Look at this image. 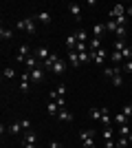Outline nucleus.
Here are the masks:
<instances>
[{"label":"nucleus","mask_w":132,"mask_h":148,"mask_svg":"<svg viewBox=\"0 0 132 148\" xmlns=\"http://www.w3.org/2000/svg\"><path fill=\"white\" fill-rule=\"evenodd\" d=\"M126 49V42H123V40H117V42H114V51H123Z\"/></svg>","instance_id":"35"},{"label":"nucleus","mask_w":132,"mask_h":148,"mask_svg":"<svg viewBox=\"0 0 132 148\" xmlns=\"http://www.w3.org/2000/svg\"><path fill=\"white\" fill-rule=\"evenodd\" d=\"M68 13L73 16V18H77V20L82 18V9H79V5H77V2H70V5H68Z\"/></svg>","instance_id":"11"},{"label":"nucleus","mask_w":132,"mask_h":148,"mask_svg":"<svg viewBox=\"0 0 132 148\" xmlns=\"http://www.w3.org/2000/svg\"><path fill=\"white\" fill-rule=\"evenodd\" d=\"M24 144H35V133L24 130Z\"/></svg>","instance_id":"25"},{"label":"nucleus","mask_w":132,"mask_h":148,"mask_svg":"<svg viewBox=\"0 0 132 148\" xmlns=\"http://www.w3.org/2000/svg\"><path fill=\"white\" fill-rule=\"evenodd\" d=\"M0 38H2V40H11V38H13V31L7 29V27H2V29H0Z\"/></svg>","instance_id":"20"},{"label":"nucleus","mask_w":132,"mask_h":148,"mask_svg":"<svg viewBox=\"0 0 132 148\" xmlns=\"http://www.w3.org/2000/svg\"><path fill=\"white\" fill-rule=\"evenodd\" d=\"M119 73H123V69H119V66H106L104 69V75L110 77V80H112L114 75H119Z\"/></svg>","instance_id":"9"},{"label":"nucleus","mask_w":132,"mask_h":148,"mask_svg":"<svg viewBox=\"0 0 132 148\" xmlns=\"http://www.w3.org/2000/svg\"><path fill=\"white\" fill-rule=\"evenodd\" d=\"M117 133H119L121 137H128V135L132 133V128L128 126V124H123V126H119V128H117Z\"/></svg>","instance_id":"22"},{"label":"nucleus","mask_w":132,"mask_h":148,"mask_svg":"<svg viewBox=\"0 0 132 148\" xmlns=\"http://www.w3.org/2000/svg\"><path fill=\"white\" fill-rule=\"evenodd\" d=\"M51 148H64L62 144H57V142H51Z\"/></svg>","instance_id":"41"},{"label":"nucleus","mask_w":132,"mask_h":148,"mask_svg":"<svg viewBox=\"0 0 132 148\" xmlns=\"http://www.w3.org/2000/svg\"><path fill=\"white\" fill-rule=\"evenodd\" d=\"M121 113H123V115H128V117L132 119V104H126L123 108H121Z\"/></svg>","instance_id":"33"},{"label":"nucleus","mask_w":132,"mask_h":148,"mask_svg":"<svg viewBox=\"0 0 132 148\" xmlns=\"http://www.w3.org/2000/svg\"><path fill=\"white\" fill-rule=\"evenodd\" d=\"M75 38H77V42H84V44H88V42H90V38H88V33H86V31H77V33H75Z\"/></svg>","instance_id":"17"},{"label":"nucleus","mask_w":132,"mask_h":148,"mask_svg":"<svg viewBox=\"0 0 132 148\" xmlns=\"http://www.w3.org/2000/svg\"><path fill=\"white\" fill-rule=\"evenodd\" d=\"M99 49H101V40H99V38H90V42H88V51L95 53V51H99Z\"/></svg>","instance_id":"12"},{"label":"nucleus","mask_w":132,"mask_h":148,"mask_svg":"<svg viewBox=\"0 0 132 148\" xmlns=\"http://www.w3.org/2000/svg\"><path fill=\"white\" fill-rule=\"evenodd\" d=\"M101 137H104V142H106V148H114V142H112V130L106 128L104 133H101Z\"/></svg>","instance_id":"10"},{"label":"nucleus","mask_w":132,"mask_h":148,"mask_svg":"<svg viewBox=\"0 0 132 148\" xmlns=\"http://www.w3.org/2000/svg\"><path fill=\"white\" fill-rule=\"evenodd\" d=\"M93 56V62L95 64H104L106 62V58H108V51L106 49H99V51H95V53H90Z\"/></svg>","instance_id":"5"},{"label":"nucleus","mask_w":132,"mask_h":148,"mask_svg":"<svg viewBox=\"0 0 132 148\" xmlns=\"http://www.w3.org/2000/svg\"><path fill=\"white\" fill-rule=\"evenodd\" d=\"M33 56L38 58L40 62H44V60H49V58H51V51L46 49V47H38V49H35V53H33Z\"/></svg>","instance_id":"6"},{"label":"nucleus","mask_w":132,"mask_h":148,"mask_svg":"<svg viewBox=\"0 0 132 148\" xmlns=\"http://www.w3.org/2000/svg\"><path fill=\"white\" fill-rule=\"evenodd\" d=\"M88 115H90V119H101V115H104V113H101V108H90V111H88Z\"/></svg>","instance_id":"24"},{"label":"nucleus","mask_w":132,"mask_h":148,"mask_svg":"<svg viewBox=\"0 0 132 148\" xmlns=\"http://www.w3.org/2000/svg\"><path fill=\"white\" fill-rule=\"evenodd\" d=\"M57 119H62V122H73V113H68L66 108H60V111H57Z\"/></svg>","instance_id":"13"},{"label":"nucleus","mask_w":132,"mask_h":148,"mask_svg":"<svg viewBox=\"0 0 132 148\" xmlns=\"http://www.w3.org/2000/svg\"><path fill=\"white\" fill-rule=\"evenodd\" d=\"M114 33H117V40H123V36H126V27H119Z\"/></svg>","instance_id":"34"},{"label":"nucleus","mask_w":132,"mask_h":148,"mask_svg":"<svg viewBox=\"0 0 132 148\" xmlns=\"http://www.w3.org/2000/svg\"><path fill=\"white\" fill-rule=\"evenodd\" d=\"M126 16H128V18H132V5L128 7V11H126Z\"/></svg>","instance_id":"43"},{"label":"nucleus","mask_w":132,"mask_h":148,"mask_svg":"<svg viewBox=\"0 0 132 148\" xmlns=\"http://www.w3.org/2000/svg\"><path fill=\"white\" fill-rule=\"evenodd\" d=\"M20 124H22V130H29V128H31V122H29V119H22Z\"/></svg>","instance_id":"40"},{"label":"nucleus","mask_w":132,"mask_h":148,"mask_svg":"<svg viewBox=\"0 0 132 148\" xmlns=\"http://www.w3.org/2000/svg\"><path fill=\"white\" fill-rule=\"evenodd\" d=\"M22 148H38L35 144H22Z\"/></svg>","instance_id":"42"},{"label":"nucleus","mask_w":132,"mask_h":148,"mask_svg":"<svg viewBox=\"0 0 132 148\" xmlns=\"http://www.w3.org/2000/svg\"><path fill=\"white\" fill-rule=\"evenodd\" d=\"M68 64L73 69L82 66V62H79V53H75V51H68Z\"/></svg>","instance_id":"8"},{"label":"nucleus","mask_w":132,"mask_h":148,"mask_svg":"<svg viewBox=\"0 0 132 148\" xmlns=\"http://www.w3.org/2000/svg\"><path fill=\"white\" fill-rule=\"evenodd\" d=\"M128 139H130V142H132V133H130V135H128Z\"/></svg>","instance_id":"44"},{"label":"nucleus","mask_w":132,"mask_h":148,"mask_svg":"<svg viewBox=\"0 0 132 148\" xmlns=\"http://www.w3.org/2000/svg\"><path fill=\"white\" fill-rule=\"evenodd\" d=\"M79 139L84 148H95V133L93 130H79Z\"/></svg>","instance_id":"2"},{"label":"nucleus","mask_w":132,"mask_h":148,"mask_svg":"<svg viewBox=\"0 0 132 148\" xmlns=\"http://www.w3.org/2000/svg\"><path fill=\"white\" fill-rule=\"evenodd\" d=\"M79 62H82V64H88V62H93V56H90V51H84V53H79Z\"/></svg>","instance_id":"23"},{"label":"nucleus","mask_w":132,"mask_h":148,"mask_svg":"<svg viewBox=\"0 0 132 148\" xmlns=\"http://www.w3.org/2000/svg\"><path fill=\"white\" fill-rule=\"evenodd\" d=\"M126 11H128V7L126 5H114L112 9H110V20H117V18H121V16H126Z\"/></svg>","instance_id":"3"},{"label":"nucleus","mask_w":132,"mask_h":148,"mask_svg":"<svg viewBox=\"0 0 132 148\" xmlns=\"http://www.w3.org/2000/svg\"><path fill=\"white\" fill-rule=\"evenodd\" d=\"M55 102H57V106H60V108H66V99H64V97H57Z\"/></svg>","instance_id":"39"},{"label":"nucleus","mask_w":132,"mask_h":148,"mask_svg":"<svg viewBox=\"0 0 132 148\" xmlns=\"http://www.w3.org/2000/svg\"><path fill=\"white\" fill-rule=\"evenodd\" d=\"M101 113H104V115H101V122L108 126V124H110V111H108V108H101Z\"/></svg>","instance_id":"29"},{"label":"nucleus","mask_w":132,"mask_h":148,"mask_svg":"<svg viewBox=\"0 0 132 148\" xmlns=\"http://www.w3.org/2000/svg\"><path fill=\"white\" fill-rule=\"evenodd\" d=\"M64 71H66V62H64V60H57L55 66H53V73H55V75H64Z\"/></svg>","instance_id":"14"},{"label":"nucleus","mask_w":132,"mask_h":148,"mask_svg":"<svg viewBox=\"0 0 132 148\" xmlns=\"http://www.w3.org/2000/svg\"><path fill=\"white\" fill-rule=\"evenodd\" d=\"M121 56H123V60L130 62V60H132V47H128V44H126V49L121 51Z\"/></svg>","instance_id":"28"},{"label":"nucleus","mask_w":132,"mask_h":148,"mask_svg":"<svg viewBox=\"0 0 132 148\" xmlns=\"http://www.w3.org/2000/svg\"><path fill=\"white\" fill-rule=\"evenodd\" d=\"M110 60H112L114 64H119V62L123 60V56H121V51H112V53H110Z\"/></svg>","instance_id":"27"},{"label":"nucleus","mask_w":132,"mask_h":148,"mask_svg":"<svg viewBox=\"0 0 132 148\" xmlns=\"http://www.w3.org/2000/svg\"><path fill=\"white\" fill-rule=\"evenodd\" d=\"M57 111H60L57 102H49V106H46V113H49V115H57Z\"/></svg>","instance_id":"21"},{"label":"nucleus","mask_w":132,"mask_h":148,"mask_svg":"<svg viewBox=\"0 0 132 148\" xmlns=\"http://www.w3.org/2000/svg\"><path fill=\"white\" fill-rule=\"evenodd\" d=\"M2 77H16V69H11V66H7V69H2Z\"/></svg>","instance_id":"26"},{"label":"nucleus","mask_w":132,"mask_h":148,"mask_svg":"<svg viewBox=\"0 0 132 148\" xmlns=\"http://www.w3.org/2000/svg\"><path fill=\"white\" fill-rule=\"evenodd\" d=\"M117 29H119V25H117L114 20H108V25H106V31H112V33H114Z\"/></svg>","instance_id":"30"},{"label":"nucleus","mask_w":132,"mask_h":148,"mask_svg":"<svg viewBox=\"0 0 132 148\" xmlns=\"http://www.w3.org/2000/svg\"><path fill=\"white\" fill-rule=\"evenodd\" d=\"M20 130H22V124H20V122H13L11 126H9V130H7V133H11V135H18Z\"/></svg>","instance_id":"19"},{"label":"nucleus","mask_w":132,"mask_h":148,"mask_svg":"<svg viewBox=\"0 0 132 148\" xmlns=\"http://www.w3.org/2000/svg\"><path fill=\"white\" fill-rule=\"evenodd\" d=\"M93 33H95V38L101 40V36L106 33V25H93Z\"/></svg>","instance_id":"16"},{"label":"nucleus","mask_w":132,"mask_h":148,"mask_svg":"<svg viewBox=\"0 0 132 148\" xmlns=\"http://www.w3.org/2000/svg\"><path fill=\"white\" fill-rule=\"evenodd\" d=\"M84 51H88V44H84V42H77V47H75V53H84Z\"/></svg>","instance_id":"32"},{"label":"nucleus","mask_w":132,"mask_h":148,"mask_svg":"<svg viewBox=\"0 0 132 148\" xmlns=\"http://www.w3.org/2000/svg\"><path fill=\"white\" fill-rule=\"evenodd\" d=\"M31 73V82H35V84H40V82H44V69H33V71H29Z\"/></svg>","instance_id":"7"},{"label":"nucleus","mask_w":132,"mask_h":148,"mask_svg":"<svg viewBox=\"0 0 132 148\" xmlns=\"http://www.w3.org/2000/svg\"><path fill=\"white\" fill-rule=\"evenodd\" d=\"M128 142H130L128 137H121L119 142H117V146H119V148H126V146H128Z\"/></svg>","instance_id":"37"},{"label":"nucleus","mask_w":132,"mask_h":148,"mask_svg":"<svg viewBox=\"0 0 132 148\" xmlns=\"http://www.w3.org/2000/svg\"><path fill=\"white\" fill-rule=\"evenodd\" d=\"M16 29H18V31H26L29 36H35L38 27H35V20H31V18H24V20H20L18 25H16Z\"/></svg>","instance_id":"1"},{"label":"nucleus","mask_w":132,"mask_h":148,"mask_svg":"<svg viewBox=\"0 0 132 148\" xmlns=\"http://www.w3.org/2000/svg\"><path fill=\"white\" fill-rule=\"evenodd\" d=\"M110 82H112V86H121V84H123V77H121V73H119V75H114Z\"/></svg>","instance_id":"31"},{"label":"nucleus","mask_w":132,"mask_h":148,"mask_svg":"<svg viewBox=\"0 0 132 148\" xmlns=\"http://www.w3.org/2000/svg\"><path fill=\"white\" fill-rule=\"evenodd\" d=\"M55 91H57V95H60V97H64V95H66V86H64V84H60Z\"/></svg>","instance_id":"36"},{"label":"nucleus","mask_w":132,"mask_h":148,"mask_svg":"<svg viewBox=\"0 0 132 148\" xmlns=\"http://www.w3.org/2000/svg\"><path fill=\"white\" fill-rule=\"evenodd\" d=\"M128 115H123V113H117V115H114V124H117V126H123V124H128Z\"/></svg>","instance_id":"18"},{"label":"nucleus","mask_w":132,"mask_h":148,"mask_svg":"<svg viewBox=\"0 0 132 148\" xmlns=\"http://www.w3.org/2000/svg\"><path fill=\"white\" fill-rule=\"evenodd\" d=\"M123 73H132V60L123 64Z\"/></svg>","instance_id":"38"},{"label":"nucleus","mask_w":132,"mask_h":148,"mask_svg":"<svg viewBox=\"0 0 132 148\" xmlns=\"http://www.w3.org/2000/svg\"><path fill=\"white\" fill-rule=\"evenodd\" d=\"M64 44H66V49H68V51H75L77 38H75V36H66V42H64Z\"/></svg>","instance_id":"15"},{"label":"nucleus","mask_w":132,"mask_h":148,"mask_svg":"<svg viewBox=\"0 0 132 148\" xmlns=\"http://www.w3.org/2000/svg\"><path fill=\"white\" fill-rule=\"evenodd\" d=\"M33 20H35V22H40V25H51V20H53V13H51V11H40Z\"/></svg>","instance_id":"4"}]
</instances>
